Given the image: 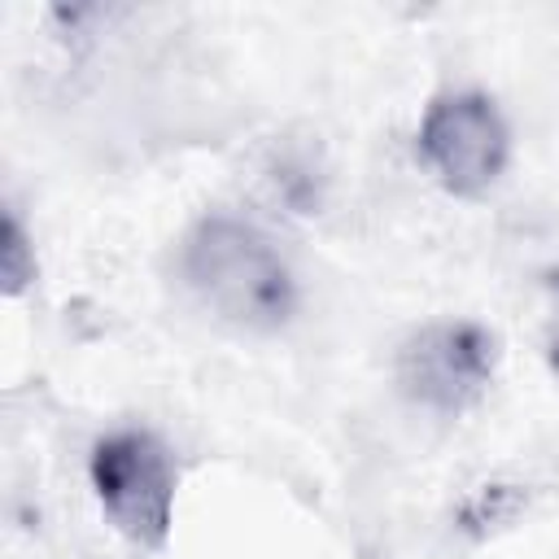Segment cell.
Wrapping results in <instances>:
<instances>
[{"label":"cell","mask_w":559,"mask_h":559,"mask_svg":"<svg viewBox=\"0 0 559 559\" xmlns=\"http://www.w3.org/2000/svg\"><path fill=\"white\" fill-rule=\"evenodd\" d=\"M511 122L480 87H445L424 105L415 157L450 197H485L511 166Z\"/></svg>","instance_id":"obj_4"},{"label":"cell","mask_w":559,"mask_h":559,"mask_svg":"<svg viewBox=\"0 0 559 559\" xmlns=\"http://www.w3.org/2000/svg\"><path fill=\"white\" fill-rule=\"evenodd\" d=\"M502 367V341L493 328L467 314H445L411 328L393 354V380L402 397L437 419L476 411Z\"/></svg>","instance_id":"obj_3"},{"label":"cell","mask_w":559,"mask_h":559,"mask_svg":"<svg viewBox=\"0 0 559 559\" xmlns=\"http://www.w3.org/2000/svg\"><path fill=\"white\" fill-rule=\"evenodd\" d=\"M542 349H546V362H550V371L559 376V297H555V306H550V319H546V336H542Z\"/></svg>","instance_id":"obj_6"},{"label":"cell","mask_w":559,"mask_h":559,"mask_svg":"<svg viewBox=\"0 0 559 559\" xmlns=\"http://www.w3.org/2000/svg\"><path fill=\"white\" fill-rule=\"evenodd\" d=\"M35 275H39L35 240L22 223V214L13 205H4V218H0V293L9 301H17L22 293L35 288Z\"/></svg>","instance_id":"obj_5"},{"label":"cell","mask_w":559,"mask_h":559,"mask_svg":"<svg viewBox=\"0 0 559 559\" xmlns=\"http://www.w3.org/2000/svg\"><path fill=\"white\" fill-rule=\"evenodd\" d=\"M87 485L109 528L140 546L162 550L179 507V463L170 445L140 424L109 428L87 450Z\"/></svg>","instance_id":"obj_2"},{"label":"cell","mask_w":559,"mask_h":559,"mask_svg":"<svg viewBox=\"0 0 559 559\" xmlns=\"http://www.w3.org/2000/svg\"><path fill=\"white\" fill-rule=\"evenodd\" d=\"M175 275L201 310L236 332H280L301 310V280L284 245L240 210L197 214L175 245Z\"/></svg>","instance_id":"obj_1"}]
</instances>
